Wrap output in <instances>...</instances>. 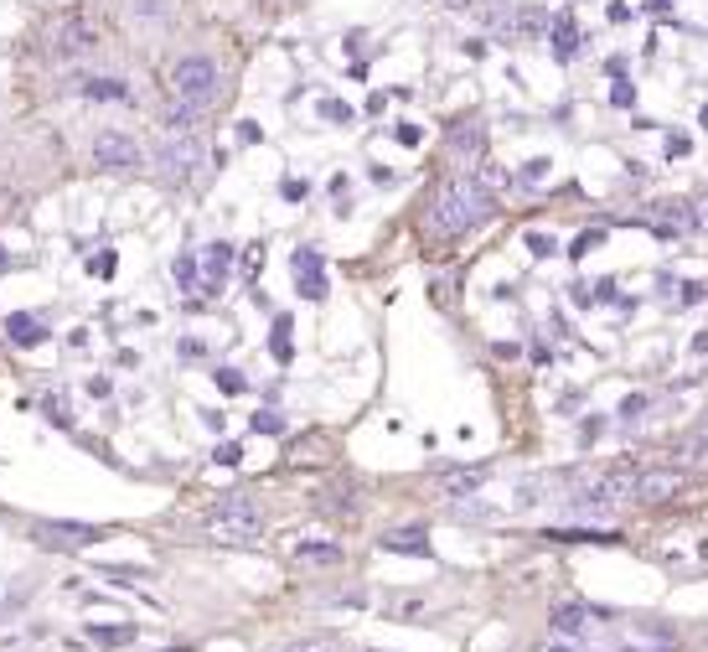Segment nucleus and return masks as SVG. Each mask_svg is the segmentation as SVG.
I'll return each mask as SVG.
<instances>
[{
  "label": "nucleus",
  "instance_id": "f257e3e1",
  "mask_svg": "<svg viewBox=\"0 0 708 652\" xmlns=\"http://www.w3.org/2000/svg\"><path fill=\"white\" fill-rule=\"evenodd\" d=\"M491 213H497V197H491L471 171H460L435 192V202H429V233L455 239V233H471L476 223H486Z\"/></svg>",
  "mask_w": 708,
  "mask_h": 652
},
{
  "label": "nucleus",
  "instance_id": "f03ea898",
  "mask_svg": "<svg viewBox=\"0 0 708 652\" xmlns=\"http://www.w3.org/2000/svg\"><path fill=\"white\" fill-rule=\"evenodd\" d=\"M166 88H171V99H176V104H187V109L207 114L212 104H218L223 73H218V63H212L207 52H187V57H176V63H171Z\"/></svg>",
  "mask_w": 708,
  "mask_h": 652
},
{
  "label": "nucleus",
  "instance_id": "7ed1b4c3",
  "mask_svg": "<svg viewBox=\"0 0 708 652\" xmlns=\"http://www.w3.org/2000/svg\"><path fill=\"white\" fill-rule=\"evenodd\" d=\"M202 533H207V539H218V544H254L264 533V513H259L254 497L228 492V497H218L202 513Z\"/></svg>",
  "mask_w": 708,
  "mask_h": 652
},
{
  "label": "nucleus",
  "instance_id": "20e7f679",
  "mask_svg": "<svg viewBox=\"0 0 708 652\" xmlns=\"http://www.w3.org/2000/svg\"><path fill=\"white\" fill-rule=\"evenodd\" d=\"M202 161H207V145L197 140V130L166 135V145L156 151V166L166 171V182H192V176L202 171Z\"/></svg>",
  "mask_w": 708,
  "mask_h": 652
},
{
  "label": "nucleus",
  "instance_id": "39448f33",
  "mask_svg": "<svg viewBox=\"0 0 708 652\" xmlns=\"http://www.w3.org/2000/svg\"><path fill=\"white\" fill-rule=\"evenodd\" d=\"M104 47V32L94 21H88L83 11H73V16H63L52 26V52L57 57H73V63H83V57H94Z\"/></svg>",
  "mask_w": 708,
  "mask_h": 652
},
{
  "label": "nucleus",
  "instance_id": "423d86ee",
  "mask_svg": "<svg viewBox=\"0 0 708 652\" xmlns=\"http://www.w3.org/2000/svg\"><path fill=\"white\" fill-rule=\"evenodd\" d=\"M32 533L52 549H94L104 539V528H94V523H57V518H37Z\"/></svg>",
  "mask_w": 708,
  "mask_h": 652
},
{
  "label": "nucleus",
  "instance_id": "0eeeda50",
  "mask_svg": "<svg viewBox=\"0 0 708 652\" xmlns=\"http://www.w3.org/2000/svg\"><path fill=\"white\" fill-rule=\"evenodd\" d=\"M600 627H605V611H590V606L553 611V637H564V642H590V637H600Z\"/></svg>",
  "mask_w": 708,
  "mask_h": 652
},
{
  "label": "nucleus",
  "instance_id": "6e6552de",
  "mask_svg": "<svg viewBox=\"0 0 708 652\" xmlns=\"http://www.w3.org/2000/svg\"><path fill=\"white\" fill-rule=\"evenodd\" d=\"M646 223H652L657 239H683V233H693V202L672 197V202H652V213H646Z\"/></svg>",
  "mask_w": 708,
  "mask_h": 652
},
{
  "label": "nucleus",
  "instance_id": "1a4fd4ad",
  "mask_svg": "<svg viewBox=\"0 0 708 652\" xmlns=\"http://www.w3.org/2000/svg\"><path fill=\"white\" fill-rule=\"evenodd\" d=\"M94 161H99L104 171H140V166H145L140 145H135L130 135H114V130L94 140Z\"/></svg>",
  "mask_w": 708,
  "mask_h": 652
},
{
  "label": "nucleus",
  "instance_id": "9d476101",
  "mask_svg": "<svg viewBox=\"0 0 708 652\" xmlns=\"http://www.w3.org/2000/svg\"><path fill=\"white\" fill-rule=\"evenodd\" d=\"M683 471L677 466H657V471H636V487H631V497L636 502H667V497H677L683 492Z\"/></svg>",
  "mask_w": 708,
  "mask_h": 652
},
{
  "label": "nucleus",
  "instance_id": "9b49d317",
  "mask_svg": "<svg viewBox=\"0 0 708 652\" xmlns=\"http://www.w3.org/2000/svg\"><path fill=\"white\" fill-rule=\"evenodd\" d=\"M228 264H233V244H207V249H202V259H197V285H202V295H218V290H223Z\"/></svg>",
  "mask_w": 708,
  "mask_h": 652
},
{
  "label": "nucleus",
  "instance_id": "f8f14e48",
  "mask_svg": "<svg viewBox=\"0 0 708 652\" xmlns=\"http://www.w3.org/2000/svg\"><path fill=\"white\" fill-rule=\"evenodd\" d=\"M290 270H295V285H300L305 301H321V295H326V264H321V254L316 249H295Z\"/></svg>",
  "mask_w": 708,
  "mask_h": 652
},
{
  "label": "nucleus",
  "instance_id": "ddd939ff",
  "mask_svg": "<svg viewBox=\"0 0 708 652\" xmlns=\"http://www.w3.org/2000/svg\"><path fill=\"white\" fill-rule=\"evenodd\" d=\"M486 477H491L486 466H455V471H440L435 487H440L445 497H476V492L486 487Z\"/></svg>",
  "mask_w": 708,
  "mask_h": 652
},
{
  "label": "nucleus",
  "instance_id": "4468645a",
  "mask_svg": "<svg viewBox=\"0 0 708 652\" xmlns=\"http://www.w3.org/2000/svg\"><path fill=\"white\" fill-rule=\"evenodd\" d=\"M548 42H553V57H559V63H569V57L579 52V26H574L569 11L548 16Z\"/></svg>",
  "mask_w": 708,
  "mask_h": 652
},
{
  "label": "nucleus",
  "instance_id": "2eb2a0df",
  "mask_svg": "<svg viewBox=\"0 0 708 652\" xmlns=\"http://www.w3.org/2000/svg\"><path fill=\"white\" fill-rule=\"evenodd\" d=\"M6 337H11L16 347H37V342H47V321L16 311V316H6Z\"/></svg>",
  "mask_w": 708,
  "mask_h": 652
},
{
  "label": "nucleus",
  "instance_id": "dca6fc26",
  "mask_svg": "<svg viewBox=\"0 0 708 652\" xmlns=\"http://www.w3.org/2000/svg\"><path fill=\"white\" fill-rule=\"evenodd\" d=\"M677 461H683V466H698V471L708 466V420L677 440Z\"/></svg>",
  "mask_w": 708,
  "mask_h": 652
},
{
  "label": "nucleus",
  "instance_id": "f3484780",
  "mask_svg": "<svg viewBox=\"0 0 708 652\" xmlns=\"http://www.w3.org/2000/svg\"><path fill=\"white\" fill-rule=\"evenodd\" d=\"M383 549H388V554H419V559H429V539H424V528H398V533H383Z\"/></svg>",
  "mask_w": 708,
  "mask_h": 652
},
{
  "label": "nucleus",
  "instance_id": "a211bd4d",
  "mask_svg": "<svg viewBox=\"0 0 708 652\" xmlns=\"http://www.w3.org/2000/svg\"><path fill=\"white\" fill-rule=\"evenodd\" d=\"M295 559L300 565H336V559H342V544H331V539H300L295 544Z\"/></svg>",
  "mask_w": 708,
  "mask_h": 652
},
{
  "label": "nucleus",
  "instance_id": "6ab92c4d",
  "mask_svg": "<svg viewBox=\"0 0 708 652\" xmlns=\"http://www.w3.org/2000/svg\"><path fill=\"white\" fill-rule=\"evenodd\" d=\"M548 539H559V544H615V533L610 528H553Z\"/></svg>",
  "mask_w": 708,
  "mask_h": 652
},
{
  "label": "nucleus",
  "instance_id": "aec40b11",
  "mask_svg": "<svg viewBox=\"0 0 708 652\" xmlns=\"http://www.w3.org/2000/svg\"><path fill=\"white\" fill-rule=\"evenodd\" d=\"M83 99H119V104H125L130 83H119V78H83Z\"/></svg>",
  "mask_w": 708,
  "mask_h": 652
},
{
  "label": "nucleus",
  "instance_id": "412c9836",
  "mask_svg": "<svg viewBox=\"0 0 708 652\" xmlns=\"http://www.w3.org/2000/svg\"><path fill=\"white\" fill-rule=\"evenodd\" d=\"M450 151L466 156V161H476V156H481V130H476V125H455V130H450Z\"/></svg>",
  "mask_w": 708,
  "mask_h": 652
},
{
  "label": "nucleus",
  "instance_id": "4be33fe9",
  "mask_svg": "<svg viewBox=\"0 0 708 652\" xmlns=\"http://www.w3.org/2000/svg\"><path fill=\"white\" fill-rule=\"evenodd\" d=\"M37 404H42V409L52 414L57 425H73V409H68V399L57 394V389H42V394H37Z\"/></svg>",
  "mask_w": 708,
  "mask_h": 652
},
{
  "label": "nucleus",
  "instance_id": "5701e85b",
  "mask_svg": "<svg viewBox=\"0 0 708 652\" xmlns=\"http://www.w3.org/2000/svg\"><path fill=\"white\" fill-rule=\"evenodd\" d=\"M269 352H274V358H280V363H290V316H280V321H274Z\"/></svg>",
  "mask_w": 708,
  "mask_h": 652
},
{
  "label": "nucleus",
  "instance_id": "b1692460",
  "mask_svg": "<svg viewBox=\"0 0 708 652\" xmlns=\"http://www.w3.org/2000/svg\"><path fill=\"white\" fill-rule=\"evenodd\" d=\"M254 430H259V435H285V414L259 409V414H254Z\"/></svg>",
  "mask_w": 708,
  "mask_h": 652
},
{
  "label": "nucleus",
  "instance_id": "393cba45",
  "mask_svg": "<svg viewBox=\"0 0 708 652\" xmlns=\"http://www.w3.org/2000/svg\"><path fill=\"white\" fill-rule=\"evenodd\" d=\"M212 378H218V389H223V394H243V389H249V378H243L238 368H218Z\"/></svg>",
  "mask_w": 708,
  "mask_h": 652
},
{
  "label": "nucleus",
  "instance_id": "a878e982",
  "mask_svg": "<svg viewBox=\"0 0 708 652\" xmlns=\"http://www.w3.org/2000/svg\"><path fill=\"white\" fill-rule=\"evenodd\" d=\"M646 404H652L646 394H631V399H621V420H626V425H636L641 414H646Z\"/></svg>",
  "mask_w": 708,
  "mask_h": 652
},
{
  "label": "nucleus",
  "instance_id": "bb28decb",
  "mask_svg": "<svg viewBox=\"0 0 708 652\" xmlns=\"http://www.w3.org/2000/svg\"><path fill=\"white\" fill-rule=\"evenodd\" d=\"M600 244H605V233H600V228H595V233H579L569 254H574V259H584V254H590V249H600Z\"/></svg>",
  "mask_w": 708,
  "mask_h": 652
},
{
  "label": "nucleus",
  "instance_id": "cd10ccee",
  "mask_svg": "<svg viewBox=\"0 0 708 652\" xmlns=\"http://www.w3.org/2000/svg\"><path fill=\"white\" fill-rule=\"evenodd\" d=\"M285 652H336V642L331 637H305V642H290Z\"/></svg>",
  "mask_w": 708,
  "mask_h": 652
},
{
  "label": "nucleus",
  "instance_id": "c85d7f7f",
  "mask_svg": "<svg viewBox=\"0 0 708 652\" xmlns=\"http://www.w3.org/2000/svg\"><path fill=\"white\" fill-rule=\"evenodd\" d=\"M522 182H528V187H543V182H548V161H528V166H522Z\"/></svg>",
  "mask_w": 708,
  "mask_h": 652
},
{
  "label": "nucleus",
  "instance_id": "c756f323",
  "mask_svg": "<svg viewBox=\"0 0 708 652\" xmlns=\"http://www.w3.org/2000/svg\"><path fill=\"white\" fill-rule=\"evenodd\" d=\"M610 104H615V109H631V104H636V88H631V83H615V88H610Z\"/></svg>",
  "mask_w": 708,
  "mask_h": 652
},
{
  "label": "nucleus",
  "instance_id": "7c9ffc66",
  "mask_svg": "<svg viewBox=\"0 0 708 652\" xmlns=\"http://www.w3.org/2000/svg\"><path fill=\"white\" fill-rule=\"evenodd\" d=\"M528 249H533L538 259H548V254H553V249H559V244H553V239H548V233H528Z\"/></svg>",
  "mask_w": 708,
  "mask_h": 652
},
{
  "label": "nucleus",
  "instance_id": "2f4dec72",
  "mask_svg": "<svg viewBox=\"0 0 708 652\" xmlns=\"http://www.w3.org/2000/svg\"><path fill=\"white\" fill-rule=\"evenodd\" d=\"M321 114H326V120H336V125H347V120H352V109H347V104H336V99H326V104H321Z\"/></svg>",
  "mask_w": 708,
  "mask_h": 652
},
{
  "label": "nucleus",
  "instance_id": "473e14b6",
  "mask_svg": "<svg viewBox=\"0 0 708 652\" xmlns=\"http://www.w3.org/2000/svg\"><path fill=\"white\" fill-rule=\"evenodd\" d=\"M94 637H99V642H130L135 632H130V627H94Z\"/></svg>",
  "mask_w": 708,
  "mask_h": 652
},
{
  "label": "nucleus",
  "instance_id": "72a5a7b5",
  "mask_svg": "<svg viewBox=\"0 0 708 652\" xmlns=\"http://www.w3.org/2000/svg\"><path fill=\"white\" fill-rule=\"evenodd\" d=\"M688 151H693L688 135H667V156H688Z\"/></svg>",
  "mask_w": 708,
  "mask_h": 652
},
{
  "label": "nucleus",
  "instance_id": "f704fd0d",
  "mask_svg": "<svg viewBox=\"0 0 708 652\" xmlns=\"http://www.w3.org/2000/svg\"><path fill=\"white\" fill-rule=\"evenodd\" d=\"M176 280L192 285V280H197V259H176Z\"/></svg>",
  "mask_w": 708,
  "mask_h": 652
},
{
  "label": "nucleus",
  "instance_id": "c9c22d12",
  "mask_svg": "<svg viewBox=\"0 0 708 652\" xmlns=\"http://www.w3.org/2000/svg\"><path fill=\"white\" fill-rule=\"evenodd\" d=\"M218 461H223V466H238V461H243V451L228 440V446H218Z\"/></svg>",
  "mask_w": 708,
  "mask_h": 652
},
{
  "label": "nucleus",
  "instance_id": "e433bc0d",
  "mask_svg": "<svg viewBox=\"0 0 708 652\" xmlns=\"http://www.w3.org/2000/svg\"><path fill=\"white\" fill-rule=\"evenodd\" d=\"M393 135H398V145H419V125H398Z\"/></svg>",
  "mask_w": 708,
  "mask_h": 652
},
{
  "label": "nucleus",
  "instance_id": "4c0bfd02",
  "mask_svg": "<svg viewBox=\"0 0 708 652\" xmlns=\"http://www.w3.org/2000/svg\"><path fill=\"white\" fill-rule=\"evenodd\" d=\"M693 223H698V228H708V197H698V202H693Z\"/></svg>",
  "mask_w": 708,
  "mask_h": 652
},
{
  "label": "nucleus",
  "instance_id": "58836bf2",
  "mask_svg": "<svg viewBox=\"0 0 708 652\" xmlns=\"http://www.w3.org/2000/svg\"><path fill=\"white\" fill-rule=\"evenodd\" d=\"M150 11H161V0H135V16H150Z\"/></svg>",
  "mask_w": 708,
  "mask_h": 652
},
{
  "label": "nucleus",
  "instance_id": "ea45409f",
  "mask_svg": "<svg viewBox=\"0 0 708 652\" xmlns=\"http://www.w3.org/2000/svg\"><path fill=\"white\" fill-rule=\"evenodd\" d=\"M698 125H703V130H708V104H703V114H698Z\"/></svg>",
  "mask_w": 708,
  "mask_h": 652
},
{
  "label": "nucleus",
  "instance_id": "a19ab883",
  "mask_svg": "<svg viewBox=\"0 0 708 652\" xmlns=\"http://www.w3.org/2000/svg\"><path fill=\"white\" fill-rule=\"evenodd\" d=\"M548 652H569V647H548Z\"/></svg>",
  "mask_w": 708,
  "mask_h": 652
}]
</instances>
